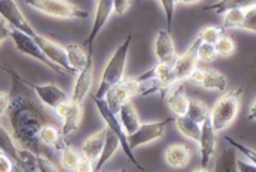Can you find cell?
I'll return each instance as SVG.
<instances>
[{
	"instance_id": "9a60e30c",
	"label": "cell",
	"mask_w": 256,
	"mask_h": 172,
	"mask_svg": "<svg viewBox=\"0 0 256 172\" xmlns=\"http://www.w3.org/2000/svg\"><path fill=\"white\" fill-rule=\"evenodd\" d=\"M112 4H114V0H98L97 13H96V18H94L92 33H90V36L87 37V40L84 43L86 46H88V52H92V46L94 38L100 33V30L106 24V22L108 20L111 13H112Z\"/></svg>"
},
{
	"instance_id": "7402d4cb",
	"label": "cell",
	"mask_w": 256,
	"mask_h": 172,
	"mask_svg": "<svg viewBox=\"0 0 256 172\" xmlns=\"http://www.w3.org/2000/svg\"><path fill=\"white\" fill-rule=\"evenodd\" d=\"M40 140L48 146H54L58 151H62L67 145L63 132L54 126H52L50 122H47L46 126H43V128L40 130Z\"/></svg>"
},
{
	"instance_id": "d4e9b609",
	"label": "cell",
	"mask_w": 256,
	"mask_h": 172,
	"mask_svg": "<svg viewBox=\"0 0 256 172\" xmlns=\"http://www.w3.org/2000/svg\"><path fill=\"white\" fill-rule=\"evenodd\" d=\"M201 86L208 88V90L225 91V88H226V77L222 72H216V70L205 68Z\"/></svg>"
},
{
	"instance_id": "cb8c5ba5",
	"label": "cell",
	"mask_w": 256,
	"mask_h": 172,
	"mask_svg": "<svg viewBox=\"0 0 256 172\" xmlns=\"http://www.w3.org/2000/svg\"><path fill=\"white\" fill-rule=\"evenodd\" d=\"M175 124L178 130L182 132L184 136H188L192 141H200L201 136V124L195 122L186 116H176L175 117Z\"/></svg>"
},
{
	"instance_id": "7a4b0ae2",
	"label": "cell",
	"mask_w": 256,
	"mask_h": 172,
	"mask_svg": "<svg viewBox=\"0 0 256 172\" xmlns=\"http://www.w3.org/2000/svg\"><path fill=\"white\" fill-rule=\"evenodd\" d=\"M242 87L236 90L229 91L225 96H222L220 100L215 102V106L210 110V121L214 130L220 132L235 121L238 116L239 104H240V96H242Z\"/></svg>"
},
{
	"instance_id": "d6a6232c",
	"label": "cell",
	"mask_w": 256,
	"mask_h": 172,
	"mask_svg": "<svg viewBox=\"0 0 256 172\" xmlns=\"http://www.w3.org/2000/svg\"><path fill=\"white\" fill-rule=\"evenodd\" d=\"M62 152H63V155H62V164H63L64 170L76 171L77 165L80 162V156L76 152V150H74L73 146H70V145L67 144L62 150Z\"/></svg>"
},
{
	"instance_id": "7bdbcfd3",
	"label": "cell",
	"mask_w": 256,
	"mask_h": 172,
	"mask_svg": "<svg viewBox=\"0 0 256 172\" xmlns=\"http://www.w3.org/2000/svg\"><path fill=\"white\" fill-rule=\"evenodd\" d=\"M70 106H72V100H67L63 101V102H60V104H57L53 110H54L56 114H57L58 117L64 118L66 117V114L68 112V110H70Z\"/></svg>"
},
{
	"instance_id": "f6af8a7d",
	"label": "cell",
	"mask_w": 256,
	"mask_h": 172,
	"mask_svg": "<svg viewBox=\"0 0 256 172\" xmlns=\"http://www.w3.org/2000/svg\"><path fill=\"white\" fill-rule=\"evenodd\" d=\"M8 107H9V94L0 92V121H2L3 114L8 111Z\"/></svg>"
},
{
	"instance_id": "ba28073f",
	"label": "cell",
	"mask_w": 256,
	"mask_h": 172,
	"mask_svg": "<svg viewBox=\"0 0 256 172\" xmlns=\"http://www.w3.org/2000/svg\"><path fill=\"white\" fill-rule=\"evenodd\" d=\"M171 121H172V118H166V120L160 121V122L142 124L132 134H127L128 144L131 146V150L137 148L140 145L146 144V142H151V141H154L156 138L162 136L166 124H170Z\"/></svg>"
},
{
	"instance_id": "836d02e7",
	"label": "cell",
	"mask_w": 256,
	"mask_h": 172,
	"mask_svg": "<svg viewBox=\"0 0 256 172\" xmlns=\"http://www.w3.org/2000/svg\"><path fill=\"white\" fill-rule=\"evenodd\" d=\"M215 50H216V54L224 56V57H228V56H232L235 53V48H236V44L235 42L228 36H220V40L215 43Z\"/></svg>"
},
{
	"instance_id": "681fc988",
	"label": "cell",
	"mask_w": 256,
	"mask_h": 172,
	"mask_svg": "<svg viewBox=\"0 0 256 172\" xmlns=\"http://www.w3.org/2000/svg\"><path fill=\"white\" fill-rule=\"evenodd\" d=\"M198 2H201V0H176V3H181V4H194Z\"/></svg>"
},
{
	"instance_id": "f35d334b",
	"label": "cell",
	"mask_w": 256,
	"mask_h": 172,
	"mask_svg": "<svg viewBox=\"0 0 256 172\" xmlns=\"http://www.w3.org/2000/svg\"><path fill=\"white\" fill-rule=\"evenodd\" d=\"M242 28H246L250 32H255L256 33V8H249L245 12V18H244V24Z\"/></svg>"
},
{
	"instance_id": "4fadbf2b",
	"label": "cell",
	"mask_w": 256,
	"mask_h": 172,
	"mask_svg": "<svg viewBox=\"0 0 256 172\" xmlns=\"http://www.w3.org/2000/svg\"><path fill=\"white\" fill-rule=\"evenodd\" d=\"M92 72H94V63H92V52H88L87 63H86V66H84V68H82V72H78V77H77V82H76L73 97H72V100H73L74 102L82 104L86 96L88 94L90 87H92Z\"/></svg>"
},
{
	"instance_id": "484cf974",
	"label": "cell",
	"mask_w": 256,
	"mask_h": 172,
	"mask_svg": "<svg viewBox=\"0 0 256 172\" xmlns=\"http://www.w3.org/2000/svg\"><path fill=\"white\" fill-rule=\"evenodd\" d=\"M185 116L202 126V122L210 116V111L204 101L198 98H190V104H188V110Z\"/></svg>"
},
{
	"instance_id": "5b68a950",
	"label": "cell",
	"mask_w": 256,
	"mask_h": 172,
	"mask_svg": "<svg viewBox=\"0 0 256 172\" xmlns=\"http://www.w3.org/2000/svg\"><path fill=\"white\" fill-rule=\"evenodd\" d=\"M10 37L13 38V42H14V44H16V48H18L20 53H24V54L33 57V58H37L38 62H42L43 64L48 66L53 72H60V74H68V72L64 70L63 67H60V66H57L56 63H53V62L43 53L42 47L37 44L34 37L28 36V34L20 32L18 28H12V30H10Z\"/></svg>"
},
{
	"instance_id": "44dd1931",
	"label": "cell",
	"mask_w": 256,
	"mask_h": 172,
	"mask_svg": "<svg viewBox=\"0 0 256 172\" xmlns=\"http://www.w3.org/2000/svg\"><path fill=\"white\" fill-rule=\"evenodd\" d=\"M120 145L121 144H120L118 136H117L110 127H107L106 142H104V146H102L101 155L98 156V160H97V165L94 166V171H100L101 168H102V165L107 162L111 156L114 155V152L117 151V148H118Z\"/></svg>"
},
{
	"instance_id": "603a6c76",
	"label": "cell",
	"mask_w": 256,
	"mask_h": 172,
	"mask_svg": "<svg viewBox=\"0 0 256 172\" xmlns=\"http://www.w3.org/2000/svg\"><path fill=\"white\" fill-rule=\"evenodd\" d=\"M82 104L74 102V101L72 100L70 110H68V112H67L66 117H64V126L63 130H62V132H63L64 136H68L70 132H74V131L78 130V127H80V121H82Z\"/></svg>"
},
{
	"instance_id": "74e56055",
	"label": "cell",
	"mask_w": 256,
	"mask_h": 172,
	"mask_svg": "<svg viewBox=\"0 0 256 172\" xmlns=\"http://www.w3.org/2000/svg\"><path fill=\"white\" fill-rule=\"evenodd\" d=\"M162 8L165 10V16H166V30L170 32L172 28V18H174V9L176 0H160Z\"/></svg>"
},
{
	"instance_id": "e575fe53",
	"label": "cell",
	"mask_w": 256,
	"mask_h": 172,
	"mask_svg": "<svg viewBox=\"0 0 256 172\" xmlns=\"http://www.w3.org/2000/svg\"><path fill=\"white\" fill-rule=\"evenodd\" d=\"M224 28H205L201 33L198 34V37L201 38L202 42L210 43V44H215L220 36H224Z\"/></svg>"
},
{
	"instance_id": "e0dca14e",
	"label": "cell",
	"mask_w": 256,
	"mask_h": 172,
	"mask_svg": "<svg viewBox=\"0 0 256 172\" xmlns=\"http://www.w3.org/2000/svg\"><path fill=\"white\" fill-rule=\"evenodd\" d=\"M192 152L190 146L185 144H172L165 150V161L170 166L182 168L191 161Z\"/></svg>"
},
{
	"instance_id": "ab89813d",
	"label": "cell",
	"mask_w": 256,
	"mask_h": 172,
	"mask_svg": "<svg viewBox=\"0 0 256 172\" xmlns=\"http://www.w3.org/2000/svg\"><path fill=\"white\" fill-rule=\"evenodd\" d=\"M37 164H38V171L42 172H56L58 171L53 164L46 158V155H37Z\"/></svg>"
},
{
	"instance_id": "d590c367",
	"label": "cell",
	"mask_w": 256,
	"mask_h": 172,
	"mask_svg": "<svg viewBox=\"0 0 256 172\" xmlns=\"http://www.w3.org/2000/svg\"><path fill=\"white\" fill-rule=\"evenodd\" d=\"M215 57H216L215 46L201 42V44L198 47V60H201L204 63H210L215 60Z\"/></svg>"
},
{
	"instance_id": "60d3db41",
	"label": "cell",
	"mask_w": 256,
	"mask_h": 172,
	"mask_svg": "<svg viewBox=\"0 0 256 172\" xmlns=\"http://www.w3.org/2000/svg\"><path fill=\"white\" fill-rule=\"evenodd\" d=\"M131 6V0H114V4H112V12L117 14V16H121L124 14Z\"/></svg>"
},
{
	"instance_id": "ffe728a7",
	"label": "cell",
	"mask_w": 256,
	"mask_h": 172,
	"mask_svg": "<svg viewBox=\"0 0 256 172\" xmlns=\"http://www.w3.org/2000/svg\"><path fill=\"white\" fill-rule=\"evenodd\" d=\"M120 114V122L124 128V131L127 134H132L134 131H137V128L140 127V120H138L137 111L134 108L131 100L126 101L121 108L118 111Z\"/></svg>"
},
{
	"instance_id": "f546056e",
	"label": "cell",
	"mask_w": 256,
	"mask_h": 172,
	"mask_svg": "<svg viewBox=\"0 0 256 172\" xmlns=\"http://www.w3.org/2000/svg\"><path fill=\"white\" fill-rule=\"evenodd\" d=\"M236 161H238V160H236L235 151L230 150V148H225V150L222 151V154H220L218 162H216L215 171H238V168H236Z\"/></svg>"
},
{
	"instance_id": "c3c4849f",
	"label": "cell",
	"mask_w": 256,
	"mask_h": 172,
	"mask_svg": "<svg viewBox=\"0 0 256 172\" xmlns=\"http://www.w3.org/2000/svg\"><path fill=\"white\" fill-rule=\"evenodd\" d=\"M248 120H256V98L255 104H254V107L250 108V112H249V116H248Z\"/></svg>"
},
{
	"instance_id": "8992f818",
	"label": "cell",
	"mask_w": 256,
	"mask_h": 172,
	"mask_svg": "<svg viewBox=\"0 0 256 172\" xmlns=\"http://www.w3.org/2000/svg\"><path fill=\"white\" fill-rule=\"evenodd\" d=\"M92 100L96 102V106H97V108L100 111L101 117L106 120V122L108 124V127L118 136V140H120V144L122 146V151H124V154L127 155L128 160L131 161V162L134 164L137 168H140L141 171H144V168L138 164V161L136 160V156L132 154V150H131V146L128 144V140H127V132L124 131V128L121 126V122H120L118 120H117V116L112 112L108 107V104H107V101L106 98H98V97H92Z\"/></svg>"
},
{
	"instance_id": "5bb4252c",
	"label": "cell",
	"mask_w": 256,
	"mask_h": 172,
	"mask_svg": "<svg viewBox=\"0 0 256 172\" xmlns=\"http://www.w3.org/2000/svg\"><path fill=\"white\" fill-rule=\"evenodd\" d=\"M23 82H26L28 87H32V88L34 90V92L38 96V98L42 100V102H44L46 106L52 107V108H54L57 104H60V102H63V101L70 100V98L67 97V94H66L64 91L60 90L58 87H56L54 84L36 86V84H33V82L24 80V78H23Z\"/></svg>"
},
{
	"instance_id": "277c9868",
	"label": "cell",
	"mask_w": 256,
	"mask_h": 172,
	"mask_svg": "<svg viewBox=\"0 0 256 172\" xmlns=\"http://www.w3.org/2000/svg\"><path fill=\"white\" fill-rule=\"evenodd\" d=\"M32 8L43 12L50 16L63 18H86L88 12L80 9L78 6L72 4L67 0H24Z\"/></svg>"
},
{
	"instance_id": "ac0fdd59",
	"label": "cell",
	"mask_w": 256,
	"mask_h": 172,
	"mask_svg": "<svg viewBox=\"0 0 256 172\" xmlns=\"http://www.w3.org/2000/svg\"><path fill=\"white\" fill-rule=\"evenodd\" d=\"M106 134H107V128L101 130L98 132H96L94 136H92L90 138H87L82 144V156L88 158L90 161H97L98 156L101 155V151H102V146H104V142H106Z\"/></svg>"
},
{
	"instance_id": "b9f144b4",
	"label": "cell",
	"mask_w": 256,
	"mask_h": 172,
	"mask_svg": "<svg viewBox=\"0 0 256 172\" xmlns=\"http://www.w3.org/2000/svg\"><path fill=\"white\" fill-rule=\"evenodd\" d=\"M76 171H77V172H92V171H94V166H92V161H90V160H88V158H86V156H82V158H80V162H78V165H77Z\"/></svg>"
},
{
	"instance_id": "2e32d148",
	"label": "cell",
	"mask_w": 256,
	"mask_h": 172,
	"mask_svg": "<svg viewBox=\"0 0 256 172\" xmlns=\"http://www.w3.org/2000/svg\"><path fill=\"white\" fill-rule=\"evenodd\" d=\"M156 54L160 62L164 63L175 64L176 62V54H175V47L172 43V38L170 36V32L165 30H160L158 36L156 40Z\"/></svg>"
},
{
	"instance_id": "4dcf8cb0",
	"label": "cell",
	"mask_w": 256,
	"mask_h": 172,
	"mask_svg": "<svg viewBox=\"0 0 256 172\" xmlns=\"http://www.w3.org/2000/svg\"><path fill=\"white\" fill-rule=\"evenodd\" d=\"M18 158H20V171H38L37 164V155L28 148L18 150Z\"/></svg>"
},
{
	"instance_id": "52a82bcc",
	"label": "cell",
	"mask_w": 256,
	"mask_h": 172,
	"mask_svg": "<svg viewBox=\"0 0 256 172\" xmlns=\"http://www.w3.org/2000/svg\"><path fill=\"white\" fill-rule=\"evenodd\" d=\"M140 84L141 82H138L137 78H126L110 87V90L107 91L104 98L116 116L118 114L121 106L126 101L131 100V97H134L136 94H140V87H141Z\"/></svg>"
},
{
	"instance_id": "f1b7e54d",
	"label": "cell",
	"mask_w": 256,
	"mask_h": 172,
	"mask_svg": "<svg viewBox=\"0 0 256 172\" xmlns=\"http://www.w3.org/2000/svg\"><path fill=\"white\" fill-rule=\"evenodd\" d=\"M0 150L4 151V154H8L16 162L18 170H20V158H18V150L14 146V142L9 136V132L4 130L0 121Z\"/></svg>"
},
{
	"instance_id": "9c48e42d",
	"label": "cell",
	"mask_w": 256,
	"mask_h": 172,
	"mask_svg": "<svg viewBox=\"0 0 256 172\" xmlns=\"http://www.w3.org/2000/svg\"><path fill=\"white\" fill-rule=\"evenodd\" d=\"M0 14L13 28H18L32 37L37 36V33H34V30L28 23V20L23 18L14 0H0Z\"/></svg>"
},
{
	"instance_id": "1f68e13d",
	"label": "cell",
	"mask_w": 256,
	"mask_h": 172,
	"mask_svg": "<svg viewBox=\"0 0 256 172\" xmlns=\"http://www.w3.org/2000/svg\"><path fill=\"white\" fill-rule=\"evenodd\" d=\"M244 18H245V12L244 9H229L225 12V18H224V28H240L244 24Z\"/></svg>"
},
{
	"instance_id": "8d00e7d4",
	"label": "cell",
	"mask_w": 256,
	"mask_h": 172,
	"mask_svg": "<svg viewBox=\"0 0 256 172\" xmlns=\"http://www.w3.org/2000/svg\"><path fill=\"white\" fill-rule=\"evenodd\" d=\"M225 140L228 141L229 144L232 145L235 150H239L242 154L246 156L248 160L250 161V162L254 164V165H256V151H254V150H250V148H248V146H245V145H242L240 142H236L234 138H230V136H225Z\"/></svg>"
},
{
	"instance_id": "7dc6e473",
	"label": "cell",
	"mask_w": 256,
	"mask_h": 172,
	"mask_svg": "<svg viewBox=\"0 0 256 172\" xmlns=\"http://www.w3.org/2000/svg\"><path fill=\"white\" fill-rule=\"evenodd\" d=\"M10 36V28L9 26L6 24V20H2L0 22V43L6 38V37Z\"/></svg>"
},
{
	"instance_id": "d6986e66",
	"label": "cell",
	"mask_w": 256,
	"mask_h": 172,
	"mask_svg": "<svg viewBox=\"0 0 256 172\" xmlns=\"http://www.w3.org/2000/svg\"><path fill=\"white\" fill-rule=\"evenodd\" d=\"M168 104H170L171 110L174 111L175 116H185L186 114L190 98L186 97L181 82H176L175 87L174 86L171 87V92L168 96Z\"/></svg>"
},
{
	"instance_id": "30bf717a",
	"label": "cell",
	"mask_w": 256,
	"mask_h": 172,
	"mask_svg": "<svg viewBox=\"0 0 256 172\" xmlns=\"http://www.w3.org/2000/svg\"><path fill=\"white\" fill-rule=\"evenodd\" d=\"M201 38L196 37V40L191 44V47L176 58L174 64L175 80L176 82H181L184 80H188L190 74L194 72V68L196 67V60H198V47L201 44Z\"/></svg>"
},
{
	"instance_id": "ee69618b",
	"label": "cell",
	"mask_w": 256,
	"mask_h": 172,
	"mask_svg": "<svg viewBox=\"0 0 256 172\" xmlns=\"http://www.w3.org/2000/svg\"><path fill=\"white\" fill-rule=\"evenodd\" d=\"M13 171V164L4 154H0V172Z\"/></svg>"
},
{
	"instance_id": "6da1fadb",
	"label": "cell",
	"mask_w": 256,
	"mask_h": 172,
	"mask_svg": "<svg viewBox=\"0 0 256 172\" xmlns=\"http://www.w3.org/2000/svg\"><path fill=\"white\" fill-rule=\"evenodd\" d=\"M0 68L9 72L12 77L8 116L13 128V136L23 148H28L36 155H47L50 146L40 140V130L46 126L48 120L42 102L37 100V94L9 66L0 64Z\"/></svg>"
},
{
	"instance_id": "83f0119b",
	"label": "cell",
	"mask_w": 256,
	"mask_h": 172,
	"mask_svg": "<svg viewBox=\"0 0 256 172\" xmlns=\"http://www.w3.org/2000/svg\"><path fill=\"white\" fill-rule=\"evenodd\" d=\"M66 52H67L68 63H70V66H72L74 70L77 72V74H78V72L84 68L86 63H87V57H88V54H86L82 46L78 44H68L66 47Z\"/></svg>"
},
{
	"instance_id": "3957f363",
	"label": "cell",
	"mask_w": 256,
	"mask_h": 172,
	"mask_svg": "<svg viewBox=\"0 0 256 172\" xmlns=\"http://www.w3.org/2000/svg\"><path fill=\"white\" fill-rule=\"evenodd\" d=\"M130 44H131V34L124 40L122 44L118 46V48L116 50V53L110 58L107 67L104 68L98 90L96 92V97L104 98L107 91L110 90V87H112L114 84H117V82L122 80V74H124V68H126V62H127Z\"/></svg>"
},
{
	"instance_id": "8fae6325",
	"label": "cell",
	"mask_w": 256,
	"mask_h": 172,
	"mask_svg": "<svg viewBox=\"0 0 256 172\" xmlns=\"http://www.w3.org/2000/svg\"><path fill=\"white\" fill-rule=\"evenodd\" d=\"M34 40L37 42V44L42 47L43 53H44L53 63H56L57 66H60V67H63L64 70L68 72V74H77V72H76L73 67L70 66V63H68L67 52H66L64 47H62L60 44H57L54 42H52V40H48L46 37L40 36V34H37V36L34 37Z\"/></svg>"
},
{
	"instance_id": "4316f807",
	"label": "cell",
	"mask_w": 256,
	"mask_h": 172,
	"mask_svg": "<svg viewBox=\"0 0 256 172\" xmlns=\"http://www.w3.org/2000/svg\"><path fill=\"white\" fill-rule=\"evenodd\" d=\"M256 6V0H220L212 6H205L204 10H215L218 13H225L229 9H249Z\"/></svg>"
},
{
	"instance_id": "7c38bea8",
	"label": "cell",
	"mask_w": 256,
	"mask_h": 172,
	"mask_svg": "<svg viewBox=\"0 0 256 172\" xmlns=\"http://www.w3.org/2000/svg\"><path fill=\"white\" fill-rule=\"evenodd\" d=\"M198 142L201 144V165L204 170H206L210 158L215 152V145H216V131L214 130L210 117L202 122L201 136Z\"/></svg>"
},
{
	"instance_id": "bcb514c9",
	"label": "cell",
	"mask_w": 256,
	"mask_h": 172,
	"mask_svg": "<svg viewBox=\"0 0 256 172\" xmlns=\"http://www.w3.org/2000/svg\"><path fill=\"white\" fill-rule=\"evenodd\" d=\"M236 168H238V171L240 172H256V165L244 162V161H240V160L236 161Z\"/></svg>"
}]
</instances>
